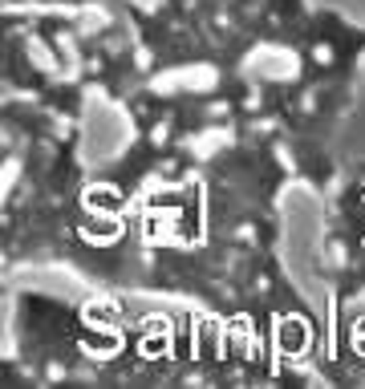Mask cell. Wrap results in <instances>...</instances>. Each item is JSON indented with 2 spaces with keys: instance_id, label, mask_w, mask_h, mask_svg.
<instances>
[{
  "instance_id": "obj_1",
  "label": "cell",
  "mask_w": 365,
  "mask_h": 389,
  "mask_svg": "<svg viewBox=\"0 0 365 389\" xmlns=\"http://www.w3.org/2000/svg\"><path fill=\"white\" fill-rule=\"evenodd\" d=\"M174 138V126H171V114H158L151 118V130H146V142H151L154 150H167Z\"/></svg>"
},
{
  "instance_id": "obj_2",
  "label": "cell",
  "mask_w": 365,
  "mask_h": 389,
  "mask_svg": "<svg viewBox=\"0 0 365 389\" xmlns=\"http://www.w3.org/2000/svg\"><path fill=\"white\" fill-rule=\"evenodd\" d=\"M325 264L333 268V272H345L349 268V243L341 239V235H333L325 243Z\"/></svg>"
},
{
  "instance_id": "obj_3",
  "label": "cell",
  "mask_w": 365,
  "mask_h": 389,
  "mask_svg": "<svg viewBox=\"0 0 365 389\" xmlns=\"http://www.w3.org/2000/svg\"><path fill=\"white\" fill-rule=\"evenodd\" d=\"M308 57H312L317 69H333V65H337V49H333L329 41H317V45L308 49Z\"/></svg>"
},
{
  "instance_id": "obj_4",
  "label": "cell",
  "mask_w": 365,
  "mask_h": 389,
  "mask_svg": "<svg viewBox=\"0 0 365 389\" xmlns=\"http://www.w3.org/2000/svg\"><path fill=\"white\" fill-rule=\"evenodd\" d=\"M240 110H244V114H260V110H264V90H260V85H248L244 97H240Z\"/></svg>"
},
{
  "instance_id": "obj_5",
  "label": "cell",
  "mask_w": 365,
  "mask_h": 389,
  "mask_svg": "<svg viewBox=\"0 0 365 389\" xmlns=\"http://www.w3.org/2000/svg\"><path fill=\"white\" fill-rule=\"evenodd\" d=\"M135 69L138 73H154V49L151 45H138L135 49Z\"/></svg>"
},
{
  "instance_id": "obj_6",
  "label": "cell",
  "mask_w": 365,
  "mask_h": 389,
  "mask_svg": "<svg viewBox=\"0 0 365 389\" xmlns=\"http://www.w3.org/2000/svg\"><path fill=\"white\" fill-rule=\"evenodd\" d=\"M199 114H203V118H212V122H223V118L231 114V101H223V97H219V101H207V106H203Z\"/></svg>"
},
{
  "instance_id": "obj_7",
  "label": "cell",
  "mask_w": 365,
  "mask_h": 389,
  "mask_svg": "<svg viewBox=\"0 0 365 389\" xmlns=\"http://www.w3.org/2000/svg\"><path fill=\"white\" fill-rule=\"evenodd\" d=\"M296 110H301V114H317V110H321V97H317V90H305V94L296 97Z\"/></svg>"
},
{
  "instance_id": "obj_8",
  "label": "cell",
  "mask_w": 365,
  "mask_h": 389,
  "mask_svg": "<svg viewBox=\"0 0 365 389\" xmlns=\"http://www.w3.org/2000/svg\"><path fill=\"white\" fill-rule=\"evenodd\" d=\"M252 292H256V296H268V292H272V276L268 272H256V276H252Z\"/></svg>"
},
{
  "instance_id": "obj_9",
  "label": "cell",
  "mask_w": 365,
  "mask_h": 389,
  "mask_svg": "<svg viewBox=\"0 0 365 389\" xmlns=\"http://www.w3.org/2000/svg\"><path fill=\"white\" fill-rule=\"evenodd\" d=\"M252 4H264V0H252Z\"/></svg>"
}]
</instances>
